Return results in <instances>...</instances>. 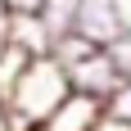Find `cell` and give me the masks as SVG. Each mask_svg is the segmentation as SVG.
Wrapping results in <instances>:
<instances>
[{"mask_svg": "<svg viewBox=\"0 0 131 131\" xmlns=\"http://www.w3.org/2000/svg\"><path fill=\"white\" fill-rule=\"evenodd\" d=\"M5 45L23 50L27 59H45V54L54 50V36L45 32V23H41L36 14H14V18H9V36H5Z\"/></svg>", "mask_w": 131, "mask_h": 131, "instance_id": "5b68a950", "label": "cell"}, {"mask_svg": "<svg viewBox=\"0 0 131 131\" xmlns=\"http://www.w3.org/2000/svg\"><path fill=\"white\" fill-rule=\"evenodd\" d=\"M9 18H14V14H9V5H5V0H0V41L9 36Z\"/></svg>", "mask_w": 131, "mask_h": 131, "instance_id": "7c38bea8", "label": "cell"}, {"mask_svg": "<svg viewBox=\"0 0 131 131\" xmlns=\"http://www.w3.org/2000/svg\"><path fill=\"white\" fill-rule=\"evenodd\" d=\"M0 131H9V127H5V113H0Z\"/></svg>", "mask_w": 131, "mask_h": 131, "instance_id": "4fadbf2b", "label": "cell"}, {"mask_svg": "<svg viewBox=\"0 0 131 131\" xmlns=\"http://www.w3.org/2000/svg\"><path fill=\"white\" fill-rule=\"evenodd\" d=\"M72 32L81 41H91L95 50H113L131 32V18L122 9V0H81V14H77V27Z\"/></svg>", "mask_w": 131, "mask_h": 131, "instance_id": "7a4b0ae2", "label": "cell"}, {"mask_svg": "<svg viewBox=\"0 0 131 131\" xmlns=\"http://www.w3.org/2000/svg\"><path fill=\"white\" fill-rule=\"evenodd\" d=\"M68 95H72L68 72L45 54V59H32V63H27V72L18 77L9 104L0 108V113L14 118V122H23V127H45V122L54 118V108L63 104Z\"/></svg>", "mask_w": 131, "mask_h": 131, "instance_id": "6da1fadb", "label": "cell"}, {"mask_svg": "<svg viewBox=\"0 0 131 131\" xmlns=\"http://www.w3.org/2000/svg\"><path fill=\"white\" fill-rule=\"evenodd\" d=\"M95 131H131V127H127V122H118V118H113V113H104V122H100V127H95Z\"/></svg>", "mask_w": 131, "mask_h": 131, "instance_id": "8fae6325", "label": "cell"}, {"mask_svg": "<svg viewBox=\"0 0 131 131\" xmlns=\"http://www.w3.org/2000/svg\"><path fill=\"white\" fill-rule=\"evenodd\" d=\"M108 54H113V63H118L122 81H131V32H127V36H122V41H118V45H113Z\"/></svg>", "mask_w": 131, "mask_h": 131, "instance_id": "9c48e42d", "label": "cell"}, {"mask_svg": "<svg viewBox=\"0 0 131 131\" xmlns=\"http://www.w3.org/2000/svg\"><path fill=\"white\" fill-rule=\"evenodd\" d=\"M9 14H41V0H5Z\"/></svg>", "mask_w": 131, "mask_h": 131, "instance_id": "30bf717a", "label": "cell"}, {"mask_svg": "<svg viewBox=\"0 0 131 131\" xmlns=\"http://www.w3.org/2000/svg\"><path fill=\"white\" fill-rule=\"evenodd\" d=\"M27 63H32V59H27L23 50H14V45L0 50V108L9 104V95H14V86H18V77L27 72Z\"/></svg>", "mask_w": 131, "mask_h": 131, "instance_id": "52a82bcc", "label": "cell"}, {"mask_svg": "<svg viewBox=\"0 0 131 131\" xmlns=\"http://www.w3.org/2000/svg\"><path fill=\"white\" fill-rule=\"evenodd\" d=\"M108 113H113L118 122H127V127H131V81L113 95V100H108Z\"/></svg>", "mask_w": 131, "mask_h": 131, "instance_id": "ba28073f", "label": "cell"}, {"mask_svg": "<svg viewBox=\"0 0 131 131\" xmlns=\"http://www.w3.org/2000/svg\"><path fill=\"white\" fill-rule=\"evenodd\" d=\"M104 113L108 108L100 104V100H91V95H68L63 104L54 108V118L45 122V131H95L100 122H104Z\"/></svg>", "mask_w": 131, "mask_h": 131, "instance_id": "277c9868", "label": "cell"}, {"mask_svg": "<svg viewBox=\"0 0 131 131\" xmlns=\"http://www.w3.org/2000/svg\"><path fill=\"white\" fill-rule=\"evenodd\" d=\"M68 86L77 95H91V100H100V104L108 108V100L127 86L122 81V72H118V63H113V54L108 50H95L91 59H81L77 68H68Z\"/></svg>", "mask_w": 131, "mask_h": 131, "instance_id": "3957f363", "label": "cell"}, {"mask_svg": "<svg viewBox=\"0 0 131 131\" xmlns=\"http://www.w3.org/2000/svg\"><path fill=\"white\" fill-rule=\"evenodd\" d=\"M77 14H81V0H41V23H45V32H50L54 41L68 36L72 27H77Z\"/></svg>", "mask_w": 131, "mask_h": 131, "instance_id": "8992f818", "label": "cell"}]
</instances>
